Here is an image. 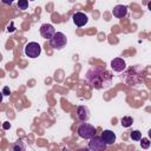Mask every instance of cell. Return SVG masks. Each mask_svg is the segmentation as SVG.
Segmentation results:
<instances>
[{"mask_svg": "<svg viewBox=\"0 0 151 151\" xmlns=\"http://www.w3.org/2000/svg\"><path fill=\"white\" fill-rule=\"evenodd\" d=\"M112 73L101 66H92L85 74V81L91 88H107L112 84Z\"/></svg>", "mask_w": 151, "mask_h": 151, "instance_id": "cell-1", "label": "cell"}, {"mask_svg": "<svg viewBox=\"0 0 151 151\" xmlns=\"http://www.w3.org/2000/svg\"><path fill=\"white\" fill-rule=\"evenodd\" d=\"M122 79L130 86H134V85L143 83L144 81V74H143L142 67L138 65L131 66L130 68H127L124 72V74L122 76Z\"/></svg>", "mask_w": 151, "mask_h": 151, "instance_id": "cell-2", "label": "cell"}, {"mask_svg": "<svg viewBox=\"0 0 151 151\" xmlns=\"http://www.w3.org/2000/svg\"><path fill=\"white\" fill-rule=\"evenodd\" d=\"M96 133H97V129L86 122H83V124H80V126L78 127V134L84 139H90Z\"/></svg>", "mask_w": 151, "mask_h": 151, "instance_id": "cell-3", "label": "cell"}, {"mask_svg": "<svg viewBox=\"0 0 151 151\" xmlns=\"http://www.w3.org/2000/svg\"><path fill=\"white\" fill-rule=\"evenodd\" d=\"M66 42H67V39H66V35L63 32H55L52 35V38L50 39L51 47H53L55 50H61L63 47H65Z\"/></svg>", "mask_w": 151, "mask_h": 151, "instance_id": "cell-4", "label": "cell"}, {"mask_svg": "<svg viewBox=\"0 0 151 151\" xmlns=\"http://www.w3.org/2000/svg\"><path fill=\"white\" fill-rule=\"evenodd\" d=\"M106 144L105 142L101 139L100 136H93L90 138V142H88V149L91 151H103L106 149Z\"/></svg>", "mask_w": 151, "mask_h": 151, "instance_id": "cell-5", "label": "cell"}, {"mask_svg": "<svg viewBox=\"0 0 151 151\" xmlns=\"http://www.w3.org/2000/svg\"><path fill=\"white\" fill-rule=\"evenodd\" d=\"M41 53V47L38 42H28L26 46H25V54L29 58H37L39 57Z\"/></svg>", "mask_w": 151, "mask_h": 151, "instance_id": "cell-6", "label": "cell"}, {"mask_svg": "<svg viewBox=\"0 0 151 151\" xmlns=\"http://www.w3.org/2000/svg\"><path fill=\"white\" fill-rule=\"evenodd\" d=\"M54 33H55V29L51 24H44V25L40 26V34H41L42 38L51 39Z\"/></svg>", "mask_w": 151, "mask_h": 151, "instance_id": "cell-7", "label": "cell"}, {"mask_svg": "<svg viewBox=\"0 0 151 151\" xmlns=\"http://www.w3.org/2000/svg\"><path fill=\"white\" fill-rule=\"evenodd\" d=\"M72 19H73V22H74L78 27H81V26L86 25L87 21H88L87 15H86L85 13H83V12H77V13H74L73 17H72Z\"/></svg>", "mask_w": 151, "mask_h": 151, "instance_id": "cell-8", "label": "cell"}, {"mask_svg": "<svg viewBox=\"0 0 151 151\" xmlns=\"http://www.w3.org/2000/svg\"><path fill=\"white\" fill-rule=\"evenodd\" d=\"M77 117L80 122H87L90 119V110L87 106H78L77 109Z\"/></svg>", "mask_w": 151, "mask_h": 151, "instance_id": "cell-9", "label": "cell"}, {"mask_svg": "<svg viewBox=\"0 0 151 151\" xmlns=\"http://www.w3.org/2000/svg\"><path fill=\"white\" fill-rule=\"evenodd\" d=\"M100 137H101V139L105 142L106 145H111V144H113V143L116 142V134H114V132L111 131V130H104V131L101 132Z\"/></svg>", "mask_w": 151, "mask_h": 151, "instance_id": "cell-10", "label": "cell"}, {"mask_svg": "<svg viewBox=\"0 0 151 151\" xmlns=\"http://www.w3.org/2000/svg\"><path fill=\"white\" fill-rule=\"evenodd\" d=\"M111 67L116 72H122V71H124L126 68V64L122 58H114L111 61Z\"/></svg>", "mask_w": 151, "mask_h": 151, "instance_id": "cell-11", "label": "cell"}, {"mask_svg": "<svg viewBox=\"0 0 151 151\" xmlns=\"http://www.w3.org/2000/svg\"><path fill=\"white\" fill-rule=\"evenodd\" d=\"M126 13H127V7L124 6V5H117V6H114L113 9H112L113 17L119 18V19H120V18H124V17L126 15Z\"/></svg>", "mask_w": 151, "mask_h": 151, "instance_id": "cell-12", "label": "cell"}, {"mask_svg": "<svg viewBox=\"0 0 151 151\" xmlns=\"http://www.w3.org/2000/svg\"><path fill=\"white\" fill-rule=\"evenodd\" d=\"M120 122H122V125H123L124 127H130V126L132 125V123H133V119H132V117L126 116V117H123Z\"/></svg>", "mask_w": 151, "mask_h": 151, "instance_id": "cell-13", "label": "cell"}, {"mask_svg": "<svg viewBox=\"0 0 151 151\" xmlns=\"http://www.w3.org/2000/svg\"><path fill=\"white\" fill-rule=\"evenodd\" d=\"M130 137H131L132 140H140V138H142V132L138 131V130H134V131H132V132L130 133Z\"/></svg>", "mask_w": 151, "mask_h": 151, "instance_id": "cell-14", "label": "cell"}, {"mask_svg": "<svg viewBox=\"0 0 151 151\" xmlns=\"http://www.w3.org/2000/svg\"><path fill=\"white\" fill-rule=\"evenodd\" d=\"M18 7L21 11L27 9V7H28V0H18Z\"/></svg>", "mask_w": 151, "mask_h": 151, "instance_id": "cell-15", "label": "cell"}, {"mask_svg": "<svg viewBox=\"0 0 151 151\" xmlns=\"http://www.w3.org/2000/svg\"><path fill=\"white\" fill-rule=\"evenodd\" d=\"M12 149H13V150H25V145L22 144V142L18 140L17 143H14V144L12 145Z\"/></svg>", "mask_w": 151, "mask_h": 151, "instance_id": "cell-16", "label": "cell"}, {"mask_svg": "<svg viewBox=\"0 0 151 151\" xmlns=\"http://www.w3.org/2000/svg\"><path fill=\"white\" fill-rule=\"evenodd\" d=\"M140 145H142V147L143 149H149L150 147V144H151V142L147 139V138H140Z\"/></svg>", "mask_w": 151, "mask_h": 151, "instance_id": "cell-17", "label": "cell"}, {"mask_svg": "<svg viewBox=\"0 0 151 151\" xmlns=\"http://www.w3.org/2000/svg\"><path fill=\"white\" fill-rule=\"evenodd\" d=\"M9 93H11L9 88H8L7 86H5V87H4V90H2V94H4V96H9Z\"/></svg>", "mask_w": 151, "mask_h": 151, "instance_id": "cell-18", "label": "cell"}, {"mask_svg": "<svg viewBox=\"0 0 151 151\" xmlns=\"http://www.w3.org/2000/svg\"><path fill=\"white\" fill-rule=\"evenodd\" d=\"M1 1H2V2L5 4V5H12L14 0H1Z\"/></svg>", "mask_w": 151, "mask_h": 151, "instance_id": "cell-19", "label": "cell"}, {"mask_svg": "<svg viewBox=\"0 0 151 151\" xmlns=\"http://www.w3.org/2000/svg\"><path fill=\"white\" fill-rule=\"evenodd\" d=\"M2 127H4V129H9L11 125H9V123H5V124L2 125Z\"/></svg>", "mask_w": 151, "mask_h": 151, "instance_id": "cell-20", "label": "cell"}, {"mask_svg": "<svg viewBox=\"0 0 151 151\" xmlns=\"http://www.w3.org/2000/svg\"><path fill=\"white\" fill-rule=\"evenodd\" d=\"M2 97H4V94H2V92H0V103L2 101Z\"/></svg>", "mask_w": 151, "mask_h": 151, "instance_id": "cell-21", "label": "cell"}]
</instances>
